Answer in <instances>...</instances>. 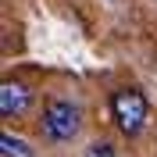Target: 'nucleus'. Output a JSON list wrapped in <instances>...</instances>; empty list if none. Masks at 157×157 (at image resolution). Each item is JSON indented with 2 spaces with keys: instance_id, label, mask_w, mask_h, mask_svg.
<instances>
[{
  "instance_id": "nucleus-4",
  "label": "nucleus",
  "mask_w": 157,
  "mask_h": 157,
  "mask_svg": "<svg viewBox=\"0 0 157 157\" xmlns=\"http://www.w3.org/2000/svg\"><path fill=\"white\" fill-rule=\"evenodd\" d=\"M0 154L4 157H32V150L25 147L21 139H14L11 132H4V136H0Z\"/></svg>"
},
{
  "instance_id": "nucleus-5",
  "label": "nucleus",
  "mask_w": 157,
  "mask_h": 157,
  "mask_svg": "<svg viewBox=\"0 0 157 157\" xmlns=\"http://www.w3.org/2000/svg\"><path fill=\"white\" fill-rule=\"evenodd\" d=\"M86 157H118V150H114L111 139H93L89 150H86Z\"/></svg>"
},
{
  "instance_id": "nucleus-3",
  "label": "nucleus",
  "mask_w": 157,
  "mask_h": 157,
  "mask_svg": "<svg viewBox=\"0 0 157 157\" xmlns=\"http://www.w3.org/2000/svg\"><path fill=\"white\" fill-rule=\"evenodd\" d=\"M29 104H32V89L25 86V82L7 78V82L0 86V114L4 118H21L29 111Z\"/></svg>"
},
{
  "instance_id": "nucleus-2",
  "label": "nucleus",
  "mask_w": 157,
  "mask_h": 157,
  "mask_svg": "<svg viewBox=\"0 0 157 157\" xmlns=\"http://www.w3.org/2000/svg\"><path fill=\"white\" fill-rule=\"evenodd\" d=\"M111 118L125 136H139L147 125V97L139 89H114L111 93Z\"/></svg>"
},
{
  "instance_id": "nucleus-1",
  "label": "nucleus",
  "mask_w": 157,
  "mask_h": 157,
  "mask_svg": "<svg viewBox=\"0 0 157 157\" xmlns=\"http://www.w3.org/2000/svg\"><path fill=\"white\" fill-rule=\"evenodd\" d=\"M82 128V107L71 100H50L39 118V132L47 143H71Z\"/></svg>"
}]
</instances>
